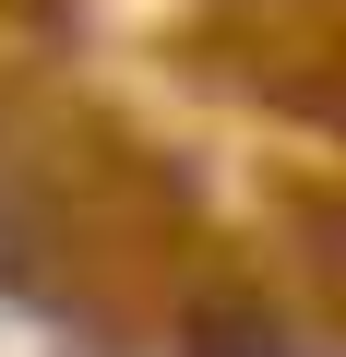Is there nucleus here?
Returning <instances> with one entry per match:
<instances>
[{
	"mask_svg": "<svg viewBox=\"0 0 346 357\" xmlns=\"http://www.w3.org/2000/svg\"><path fill=\"white\" fill-rule=\"evenodd\" d=\"M192 333H203V357H275V333H263V321H239V310H203Z\"/></svg>",
	"mask_w": 346,
	"mask_h": 357,
	"instance_id": "f257e3e1",
	"label": "nucleus"
}]
</instances>
